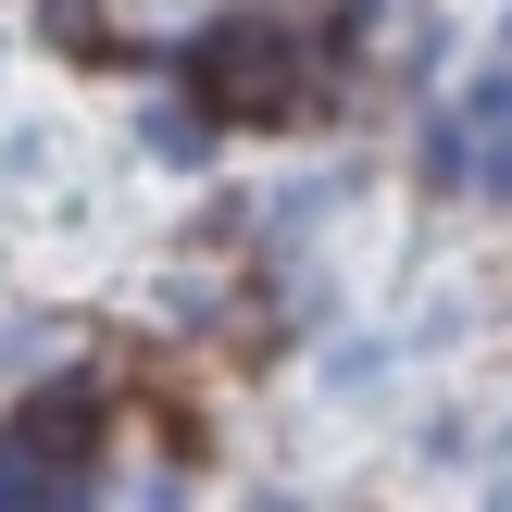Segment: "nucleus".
Listing matches in <instances>:
<instances>
[{
  "label": "nucleus",
  "mask_w": 512,
  "mask_h": 512,
  "mask_svg": "<svg viewBox=\"0 0 512 512\" xmlns=\"http://www.w3.org/2000/svg\"><path fill=\"white\" fill-rule=\"evenodd\" d=\"M225 0H50V38H88V50H188Z\"/></svg>",
  "instance_id": "nucleus-2"
},
{
  "label": "nucleus",
  "mask_w": 512,
  "mask_h": 512,
  "mask_svg": "<svg viewBox=\"0 0 512 512\" xmlns=\"http://www.w3.org/2000/svg\"><path fill=\"white\" fill-rule=\"evenodd\" d=\"M200 75H213V100H225V113H300V100H313V75H300V63H313V50H300L288 38V25H200Z\"/></svg>",
  "instance_id": "nucleus-1"
},
{
  "label": "nucleus",
  "mask_w": 512,
  "mask_h": 512,
  "mask_svg": "<svg viewBox=\"0 0 512 512\" xmlns=\"http://www.w3.org/2000/svg\"><path fill=\"white\" fill-rule=\"evenodd\" d=\"M88 475H75V450H50V438H0V512H50V500H75Z\"/></svg>",
  "instance_id": "nucleus-3"
},
{
  "label": "nucleus",
  "mask_w": 512,
  "mask_h": 512,
  "mask_svg": "<svg viewBox=\"0 0 512 512\" xmlns=\"http://www.w3.org/2000/svg\"><path fill=\"white\" fill-rule=\"evenodd\" d=\"M150 150H163V163H200V150H213V125H200V113H150Z\"/></svg>",
  "instance_id": "nucleus-4"
}]
</instances>
